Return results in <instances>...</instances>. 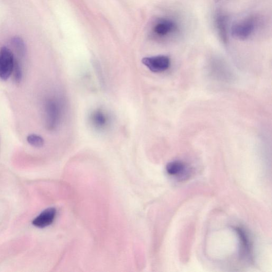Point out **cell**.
<instances>
[{"label":"cell","mask_w":272,"mask_h":272,"mask_svg":"<svg viewBox=\"0 0 272 272\" xmlns=\"http://www.w3.org/2000/svg\"><path fill=\"white\" fill-rule=\"evenodd\" d=\"M152 34L159 40H167L175 36L179 28L175 20L169 18H161L156 21L152 27Z\"/></svg>","instance_id":"1"},{"label":"cell","mask_w":272,"mask_h":272,"mask_svg":"<svg viewBox=\"0 0 272 272\" xmlns=\"http://www.w3.org/2000/svg\"><path fill=\"white\" fill-rule=\"evenodd\" d=\"M257 26V21L254 17L238 21L231 28V36L238 40H247L254 34Z\"/></svg>","instance_id":"2"},{"label":"cell","mask_w":272,"mask_h":272,"mask_svg":"<svg viewBox=\"0 0 272 272\" xmlns=\"http://www.w3.org/2000/svg\"><path fill=\"white\" fill-rule=\"evenodd\" d=\"M47 126L49 129L54 130L60 124L62 107L61 103L56 99H50L45 104Z\"/></svg>","instance_id":"3"},{"label":"cell","mask_w":272,"mask_h":272,"mask_svg":"<svg viewBox=\"0 0 272 272\" xmlns=\"http://www.w3.org/2000/svg\"><path fill=\"white\" fill-rule=\"evenodd\" d=\"M15 58L12 51L6 47L0 49V79L6 81L14 71Z\"/></svg>","instance_id":"4"},{"label":"cell","mask_w":272,"mask_h":272,"mask_svg":"<svg viewBox=\"0 0 272 272\" xmlns=\"http://www.w3.org/2000/svg\"><path fill=\"white\" fill-rule=\"evenodd\" d=\"M142 63L150 71L159 73L169 69L171 60L167 56L160 55L144 58L142 59Z\"/></svg>","instance_id":"5"},{"label":"cell","mask_w":272,"mask_h":272,"mask_svg":"<svg viewBox=\"0 0 272 272\" xmlns=\"http://www.w3.org/2000/svg\"><path fill=\"white\" fill-rule=\"evenodd\" d=\"M57 210L50 208L43 211L32 221V224L38 228H45L50 225L56 218Z\"/></svg>","instance_id":"6"},{"label":"cell","mask_w":272,"mask_h":272,"mask_svg":"<svg viewBox=\"0 0 272 272\" xmlns=\"http://www.w3.org/2000/svg\"><path fill=\"white\" fill-rule=\"evenodd\" d=\"M214 24L220 38L224 43H226L228 40V17L223 14L216 15Z\"/></svg>","instance_id":"7"},{"label":"cell","mask_w":272,"mask_h":272,"mask_svg":"<svg viewBox=\"0 0 272 272\" xmlns=\"http://www.w3.org/2000/svg\"><path fill=\"white\" fill-rule=\"evenodd\" d=\"M92 125L97 130L105 129L108 124V118L106 113L101 110L94 111L90 115Z\"/></svg>","instance_id":"8"},{"label":"cell","mask_w":272,"mask_h":272,"mask_svg":"<svg viewBox=\"0 0 272 272\" xmlns=\"http://www.w3.org/2000/svg\"><path fill=\"white\" fill-rule=\"evenodd\" d=\"M187 170L186 166L179 161H174L168 163L166 171L169 175L181 179Z\"/></svg>","instance_id":"9"},{"label":"cell","mask_w":272,"mask_h":272,"mask_svg":"<svg viewBox=\"0 0 272 272\" xmlns=\"http://www.w3.org/2000/svg\"><path fill=\"white\" fill-rule=\"evenodd\" d=\"M239 239L241 240L242 252L244 257L250 258L251 257V246L248 235L243 228L237 227L235 228Z\"/></svg>","instance_id":"10"},{"label":"cell","mask_w":272,"mask_h":272,"mask_svg":"<svg viewBox=\"0 0 272 272\" xmlns=\"http://www.w3.org/2000/svg\"><path fill=\"white\" fill-rule=\"evenodd\" d=\"M12 44L18 55L21 57L25 56L26 48L24 41L20 37H14L12 40Z\"/></svg>","instance_id":"11"},{"label":"cell","mask_w":272,"mask_h":272,"mask_svg":"<svg viewBox=\"0 0 272 272\" xmlns=\"http://www.w3.org/2000/svg\"><path fill=\"white\" fill-rule=\"evenodd\" d=\"M27 142L32 146L41 147L45 144V140L41 136L36 134H31L27 137Z\"/></svg>","instance_id":"12"},{"label":"cell","mask_w":272,"mask_h":272,"mask_svg":"<svg viewBox=\"0 0 272 272\" xmlns=\"http://www.w3.org/2000/svg\"><path fill=\"white\" fill-rule=\"evenodd\" d=\"M13 72L14 73L15 81L17 83H20L23 79V71L20 64L16 59Z\"/></svg>","instance_id":"13"},{"label":"cell","mask_w":272,"mask_h":272,"mask_svg":"<svg viewBox=\"0 0 272 272\" xmlns=\"http://www.w3.org/2000/svg\"><path fill=\"white\" fill-rule=\"evenodd\" d=\"M214 1H215L216 3H218V2H220L221 0H214Z\"/></svg>","instance_id":"14"}]
</instances>
